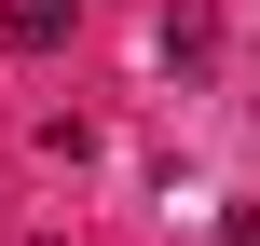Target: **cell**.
Returning a JSON list of instances; mask_svg holds the SVG:
<instances>
[{"mask_svg":"<svg viewBox=\"0 0 260 246\" xmlns=\"http://www.w3.org/2000/svg\"><path fill=\"white\" fill-rule=\"evenodd\" d=\"M0 41H14V55H55V41H69V0H0Z\"/></svg>","mask_w":260,"mask_h":246,"instance_id":"6da1fadb","label":"cell"},{"mask_svg":"<svg viewBox=\"0 0 260 246\" xmlns=\"http://www.w3.org/2000/svg\"><path fill=\"white\" fill-rule=\"evenodd\" d=\"M165 55L206 68V55H219V14H206V0H165Z\"/></svg>","mask_w":260,"mask_h":246,"instance_id":"7a4b0ae2","label":"cell"},{"mask_svg":"<svg viewBox=\"0 0 260 246\" xmlns=\"http://www.w3.org/2000/svg\"><path fill=\"white\" fill-rule=\"evenodd\" d=\"M219 246H260V205H233V219H219Z\"/></svg>","mask_w":260,"mask_h":246,"instance_id":"3957f363","label":"cell"}]
</instances>
